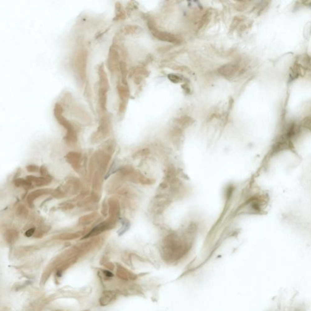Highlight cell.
I'll return each mask as SVG.
<instances>
[{
    "label": "cell",
    "instance_id": "1",
    "mask_svg": "<svg viewBox=\"0 0 311 311\" xmlns=\"http://www.w3.org/2000/svg\"><path fill=\"white\" fill-rule=\"evenodd\" d=\"M188 239L185 234L172 233L167 236L162 243L163 255L169 259H177L183 256L189 248Z\"/></svg>",
    "mask_w": 311,
    "mask_h": 311
},
{
    "label": "cell",
    "instance_id": "2",
    "mask_svg": "<svg viewBox=\"0 0 311 311\" xmlns=\"http://www.w3.org/2000/svg\"><path fill=\"white\" fill-rule=\"evenodd\" d=\"M148 27L153 35L159 40L171 43H178L180 42L179 39H178L174 35L158 30L152 21H149L148 23Z\"/></svg>",
    "mask_w": 311,
    "mask_h": 311
},
{
    "label": "cell",
    "instance_id": "3",
    "mask_svg": "<svg viewBox=\"0 0 311 311\" xmlns=\"http://www.w3.org/2000/svg\"><path fill=\"white\" fill-rule=\"evenodd\" d=\"M238 65L233 63H229L220 67L218 69V72L223 77L231 78L238 72Z\"/></svg>",
    "mask_w": 311,
    "mask_h": 311
},
{
    "label": "cell",
    "instance_id": "4",
    "mask_svg": "<svg viewBox=\"0 0 311 311\" xmlns=\"http://www.w3.org/2000/svg\"><path fill=\"white\" fill-rule=\"evenodd\" d=\"M194 122V120L193 118L188 116H183L179 118H176L175 123L178 125V127L186 128L188 126L192 125Z\"/></svg>",
    "mask_w": 311,
    "mask_h": 311
},
{
    "label": "cell",
    "instance_id": "5",
    "mask_svg": "<svg viewBox=\"0 0 311 311\" xmlns=\"http://www.w3.org/2000/svg\"><path fill=\"white\" fill-rule=\"evenodd\" d=\"M303 126L308 130L311 131V117H307L303 120Z\"/></svg>",
    "mask_w": 311,
    "mask_h": 311
},
{
    "label": "cell",
    "instance_id": "6",
    "mask_svg": "<svg viewBox=\"0 0 311 311\" xmlns=\"http://www.w3.org/2000/svg\"><path fill=\"white\" fill-rule=\"evenodd\" d=\"M208 19H209V14L208 13L204 14V16H202V18H201L200 22H199V27L201 28V27H202V26H204L206 23V22H207V21Z\"/></svg>",
    "mask_w": 311,
    "mask_h": 311
},
{
    "label": "cell",
    "instance_id": "7",
    "mask_svg": "<svg viewBox=\"0 0 311 311\" xmlns=\"http://www.w3.org/2000/svg\"><path fill=\"white\" fill-rule=\"evenodd\" d=\"M168 77H169V80H170L172 82L175 83L179 82V81H180V80H181L180 78L179 77H178V76H176V75L169 74V75L168 76Z\"/></svg>",
    "mask_w": 311,
    "mask_h": 311
}]
</instances>
